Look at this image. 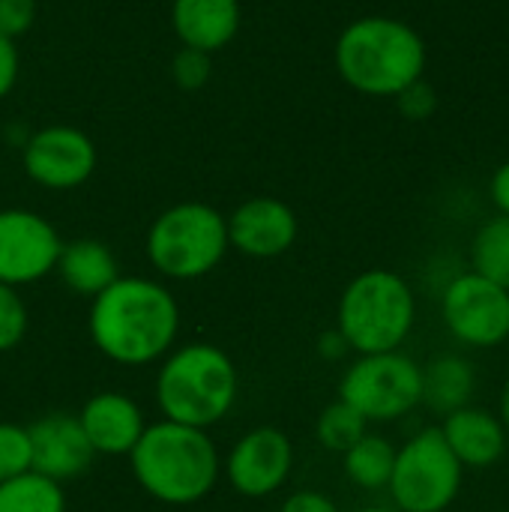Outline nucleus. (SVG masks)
Instances as JSON below:
<instances>
[{
  "mask_svg": "<svg viewBox=\"0 0 509 512\" xmlns=\"http://www.w3.org/2000/svg\"><path fill=\"white\" fill-rule=\"evenodd\" d=\"M96 351L126 369L159 363L180 333V306L174 294L144 276H117L93 297L87 315Z\"/></svg>",
  "mask_w": 509,
  "mask_h": 512,
  "instance_id": "1",
  "label": "nucleus"
},
{
  "mask_svg": "<svg viewBox=\"0 0 509 512\" xmlns=\"http://www.w3.org/2000/svg\"><path fill=\"white\" fill-rule=\"evenodd\" d=\"M126 459L138 489L162 507H195L222 480V456L210 432L174 420L147 423Z\"/></svg>",
  "mask_w": 509,
  "mask_h": 512,
  "instance_id": "2",
  "label": "nucleus"
},
{
  "mask_svg": "<svg viewBox=\"0 0 509 512\" xmlns=\"http://www.w3.org/2000/svg\"><path fill=\"white\" fill-rule=\"evenodd\" d=\"M153 396L162 420L210 432L234 411L240 372L228 351L213 342L174 345L159 360Z\"/></svg>",
  "mask_w": 509,
  "mask_h": 512,
  "instance_id": "3",
  "label": "nucleus"
},
{
  "mask_svg": "<svg viewBox=\"0 0 509 512\" xmlns=\"http://www.w3.org/2000/svg\"><path fill=\"white\" fill-rule=\"evenodd\" d=\"M336 69L348 87L366 96H396L426 72L423 36L390 15L351 21L336 39Z\"/></svg>",
  "mask_w": 509,
  "mask_h": 512,
  "instance_id": "4",
  "label": "nucleus"
},
{
  "mask_svg": "<svg viewBox=\"0 0 509 512\" xmlns=\"http://www.w3.org/2000/svg\"><path fill=\"white\" fill-rule=\"evenodd\" d=\"M414 318L417 300L411 285L393 270H366L345 285L336 330L357 354H387L405 345Z\"/></svg>",
  "mask_w": 509,
  "mask_h": 512,
  "instance_id": "5",
  "label": "nucleus"
},
{
  "mask_svg": "<svg viewBox=\"0 0 509 512\" xmlns=\"http://www.w3.org/2000/svg\"><path fill=\"white\" fill-rule=\"evenodd\" d=\"M228 252V225L219 210L201 201L168 207L147 231L150 264L177 282L201 279Z\"/></svg>",
  "mask_w": 509,
  "mask_h": 512,
  "instance_id": "6",
  "label": "nucleus"
},
{
  "mask_svg": "<svg viewBox=\"0 0 509 512\" xmlns=\"http://www.w3.org/2000/svg\"><path fill=\"white\" fill-rule=\"evenodd\" d=\"M462 471L441 429H423L396 450L387 492L399 512H444L459 498Z\"/></svg>",
  "mask_w": 509,
  "mask_h": 512,
  "instance_id": "7",
  "label": "nucleus"
},
{
  "mask_svg": "<svg viewBox=\"0 0 509 512\" xmlns=\"http://www.w3.org/2000/svg\"><path fill=\"white\" fill-rule=\"evenodd\" d=\"M339 399L369 423H393L423 405V369L402 351L360 354L339 381Z\"/></svg>",
  "mask_w": 509,
  "mask_h": 512,
  "instance_id": "8",
  "label": "nucleus"
},
{
  "mask_svg": "<svg viewBox=\"0 0 509 512\" xmlns=\"http://www.w3.org/2000/svg\"><path fill=\"white\" fill-rule=\"evenodd\" d=\"M441 315L462 345L495 348L509 339V291L474 270L444 285Z\"/></svg>",
  "mask_w": 509,
  "mask_h": 512,
  "instance_id": "9",
  "label": "nucleus"
},
{
  "mask_svg": "<svg viewBox=\"0 0 509 512\" xmlns=\"http://www.w3.org/2000/svg\"><path fill=\"white\" fill-rule=\"evenodd\" d=\"M294 444L276 426H255L240 435L222 459V477L240 498H270L291 480Z\"/></svg>",
  "mask_w": 509,
  "mask_h": 512,
  "instance_id": "10",
  "label": "nucleus"
},
{
  "mask_svg": "<svg viewBox=\"0 0 509 512\" xmlns=\"http://www.w3.org/2000/svg\"><path fill=\"white\" fill-rule=\"evenodd\" d=\"M63 243L48 219L30 210H0V282L21 288L57 267Z\"/></svg>",
  "mask_w": 509,
  "mask_h": 512,
  "instance_id": "11",
  "label": "nucleus"
},
{
  "mask_svg": "<svg viewBox=\"0 0 509 512\" xmlns=\"http://www.w3.org/2000/svg\"><path fill=\"white\" fill-rule=\"evenodd\" d=\"M96 168L93 141L75 126L39 129L24 144V171L45 189H75Z\"/></svg>",
  "mask_w": 509,
  "mask_h": 512,
  "instance_id": "12",
  "label": "nucleus"
},
{
  "mask_svg": "<svg viewBox=\"0 0 509 512\" xmlns=\"http://www.w3.org/2000/svg\"><path fill=\"white\" fill-rule=\"evenodd\" d=\"M27 435H30V468L57 483L84 477L96 459L78 423V414H63V411L45 414L27 426Z\"/></svg>",
  "mask_w": 509,
  "mask_h": 512,
  "instance_id": "13",
  "label": "nucleus"
},
{
  "mask_svg": "<svg viewBox=\"0 0 509 512\" xmlns=\"http://www.w3.org/2000/svg\"><path fill=\"white\" fill-rule=\"evenodd\" d=\"M228 225V246L249 258H279L297 240V216L279 198H252L240 204Z\"/></svg>",
  "mask_w": 509,
  "mask_h": 512,
  "instance_id": "14",
  "label": "nucleus"
},
{
  "mask_svg": "<svg viewBox=\"0 0 509 512\" xmlns=\"http://www.w3.org/2000/svg\"><path fill=\"white\" fill-rule=\"evenodd\" d=\"M78 423H81L93 453L108 456V459L129 456L147 429V417H144L141 405L132 396L117 393V390L93 393L81 405Z\"/></svg>",
  "mask_w": 509,
  "mask_h": 512,
  "instance_id": "15",
  "label": "nucleus"
},
{
  "mask_svg": "<svg viewBox=\"0 0 509 512\" xmlns=\"http://www.w3.org/2000/svg\"><path fill=\"white\" fill-rule=\"evenodd\" d=\"M441 435L462 468H489L507 450V429L486 408L465 405V408L447 414Z\"/></svg>",
  "mask_w": 509,
  "mask_h": 512,
  "instance_id": "16",
  "label": "nucleus"
},
{
  "mask_svg": "<svg viewBox=\"0 0 509 512\" xmlns=\"http://www.w3.org/2000/svg\"><path fill=\"white\" fill-rule=\"evenodd\" d=\"M171 24L186 48L219 51L240 30V0H174Z\"/></svg>",
  "mask_w": 509,
  "mask_h": 512,
  "instance_id": "17",
  "label": "nucleus"
},
{
  "mask_svg": "<svg viewBox=\"0 0 509 512\" xmlns=\"http://www.w3.org/2000/svg\"><path fill=\"white\" fill-rule=\"evenodd\" d=\"M54 270L60 273L63 285L69 291L90 297V300L96 294H102L120 276L111 249L99 240H75V243L63 246Z\"/></svg>",
  "mask_w": 509,
  "mask_h": 512,
  "instance_id": "18",
  "label": "nucleus"
},
{
  "mask_svg": "<svg viewBox=\"0 0 509 512\" xmlns=\"http://www.w3.org/2000/svg\"><path fill=\"white\" fill-rule=\"evenodd\" d=\"M474 387H477V375L465 357L444 354V357H435L423 369V402L435 414L447 417V414L465 408L474 396Z\"/></svg>",
  "mask_w": 509,
  "mask_h": 512,
  "instance_id": "19",
  "label": "nucleus"
},
{
  "mask_svg": "<svg viewBox=\"0 0 509 512\" xmlns=\"http://www.w3.org/2000/svg\"><path fill=\"white\" fill-rule=\"evenodd\" d=\"M345 462V477L363 489V492H381L390 483L393 462H396V447L384 435L366 432L351 450L342 453Z\"/></svg>",
  "mask_w": 509,
  "mask_h": 512,
  "instance_id": "20",
  "label": "nucleus"
},
{
  "mask_svg": "<svg viewBox=\"0 0 509 512\" xmlns=\"http://www.w3.org/2000/svg\"><path fill=\"white\" fill-rule=\"evenodd\" d=\"M66 489L63 483L39 474L24 471L6 483H0V512H66Z\"/></svg>",
  "mask_w": 509,
  "mask_h": 512,
  "instance_id": "21",
  "label": "nucleus"
},
{
  "mask_svg": "<svg viewBox=\"0 0 509 512\" xmlns=\"http://www.w3.org/2000/svg\"><path fill=\"white\" fill-rule=\"evenodd\" d=\"M471 270L509 291V216L498 213L480 225L471 243Z\"/></svg>",
  "mask_w": 509,
  "mask_h": 512,
  "instance_id": "22",
  "label": "nucleus"
},
{
  "mask_svg": "<svg viewBox=\"0 0 509 512\" xmlns=\"http://www.w3.org/2000/svg\"><path fill=\"white\" fill-rule=\"evenodd\" d=\"M366 432H369V420L357 408H351L348 402H342V399H336L333 405H327L321 411L318 423H315L318 444L324 450H330V453H339V456L345 450H351Z\"/></svg>",
  "mask_w": 509,
  "mask_h": 512,
  "instance_id": "23",
  "label": "nucleus"
},
{
  "mask_svg": "<svg viewBox=\"0 0 509 512\" xmlns=\"http://www.w3.org/2000/svg\"><path fill=\"white\" fill-rule=\"evenodd\" d=\"M30 471V435L21 423L0 420V483Z\"/></svg>",
  "mask_w": 509,
  "mask_h": 512,
  "instance_id": "24",
  "label": "nucleus"
},
{
  "mask_svg": "<svg viewBox=\"0 0 509 512\" xmlns=\"http://www.w3.org/2000/svg\"><path fill=\"white\" fill-rule=\"evenodd\" d=\"M24 336H27V306L18 288L0 282V354L18 348Z\"/></svg>",
  "mask_w": 509,
  "mask_h": 512,
  "instance_id": "25",
  "label": "nucleus"
},
{
  "mask_svg": "<svg viewBox=\"0 0 509 512\" xmlns=\"http://www.w3.org/2000/svg\"><path fill=\"white\" fill-rule=\"evenodd\" d=\"M396 108L405 120L423 123L438 111V93L426 78H417L414 84H408L405 90L396 93Z\"/></svg>",
  "mask_w": 509,
  "mask_h": 512,
  "instance_id": "26",
  "label": "nucleus"
},
{
  "mask_svg": "<svg viewBox=\"0 0 509 512\" xmlns=\"http://www.w3.org/2000/svg\"><path fill=\"white\" fill-rule=\"evenodd\" d=\"M171 75L183 90H198L210 78V54L198 48H180L171 60Z\"/></svg>",
  "mask_w": 509,
  "mask_h": 512,
  "instance_id": "27",
  "label": "nucleus"
},
{
  "mask_svg": "<svg viewBox=\"0 0 509 512\" xmlns=\"http://www.w3.org/2000/svg\"><path fill=\"white\" fill-rule=\"evenodd\" d=\"M36 18V0H0V33L21 36Z\"/></svg>",
  "mask_w": 509,
  "mask_h": 512,
  "instance_id": "28",
  "label": "nucleus"
},
{
  "mask_svg": "<svg viewBox=\"0 0 509 512\" xmlns=\"http://www.w3.org/2000/svg\"><path fill=\"white\" fill-rule=\"evenodd\" d=\"M279 512H342L339 504L324 495V492H315V489H300V492H291Z\"/></svg>",
  "mask_w": 509,
  "mask_h": 512,
  "instance_id": "29",
  "label": "nucleus"
},
{
  "mask_svg": "<svg viewBox=\"0 0 509 512\" xmlns=\"http://www.w3.org/2000/svg\"><path fill=\"white\" fill-rule=\"evenodd\" d=\"M18 78V48L15 39L0 33V99L15 87Z\"/></svg>",
  "mask_w": 509,
  "mask_h": 512,
  "instance_id": "30",
  "label": "nucleus"
},
{
  "mask_svg": "<svg viewBox=\"0 0 509 512\" xmlns=\"http://www.w3.org/2000/svg\"><path fill=\"white\" fill-rule=\"evenodd\" d=\"M489 198L498 207V213L509 216V159L495 168V174L489 180Z\"/></svg>",
  "mask_w": 509,
  "mask_h": 512,
  "instance_id": "31",
  "label": "nucleus"
},
{
  "mask_svg": "<svg viewBox=\"0 0 509 512\" xmlns=\"http://www.w3.org/2000/svg\"><path fill=\"white\" fill-rule=\"evenodd\" d=\"M348 351H351V348H348V342H345V336H342L339 330H327V333L318 339V354H321L324 360H342Z\"/></svg>",
  "mask_w": 509,
  "mask_h": 512,
  "instance_id": "32",
  "label": "nucleus"
},
{
  "mask_svg": "<svg viewBox=\"0 0 509 512\" xmlns=\"http://www.w3.org/2000/svg\"><path fill=\"white\" fill-rule=\"evenodd\" d=\"M498 420L504 423V429H509V378L504 390H501V414H498Z\"/></svg>",
  "mask_w": 509,
  "mask_h": 512,
  "instance_id": "33",
  "label": "nucleus"
},
{
  "mask_svg": "<svg viewBox=\"0 0 509 512\" xmlns=\"http://www.w3.org/2000/svg\"><path fill=\"white\" fill-rule=\"evenodd\" d=\"M354 512H399L396 507H360V510Z\"/></svg>",
  "mask_w": 509,
  "mask_h": 512,
  "instance_id": "34",
  "label": "nucleus"
}]
</instances>
